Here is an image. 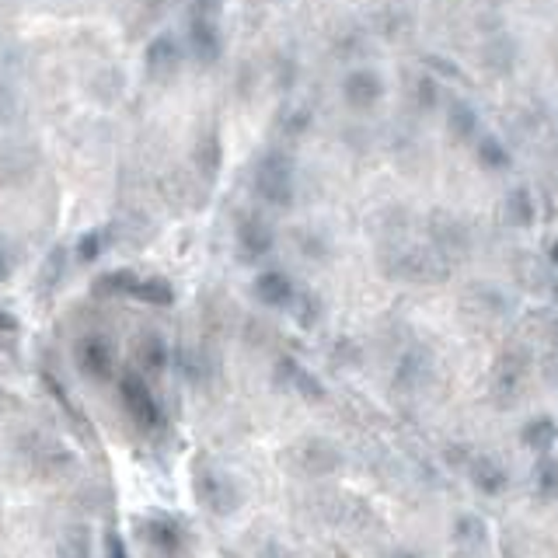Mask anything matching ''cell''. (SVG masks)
I'll use <instances>...</instances> for the list:
<instances>
[{"label": "cell", "mask_w": 558, "mask_h": 558, "mask_svg": "<svg viewBox=\"0 0 558 558\" xmlns=\"http://www.w3.org/2000/svg\"><path fill=\"white\" fill-rule=\"evenodd\" d=\"M196 496H200L202 506H206L210 513H217V517H227V513H234L241 506L238 485L227 479V475H220V471H200V479H196Z\"/></svg>", "instance_id": "1"}, {"label": "cell", "mask_w": 558, "mask_h": 558, "mask_svg": "<svg viewBox=\"0 0 558 558\" xmlns=\"http://www.w3.org/2000/svg\"><path fill=\"white\" fill-rule=\"evenodd\" d=\"M119 391H122V405H126V412L137 418L143 429H154V426L160 422V412H158L154 395L147 391V384L137 377H122Z\"/></svg>", "instance_id": "2"}, {"label": "cell", "mask_w": 558, "mask_h": 558, "mask_svg": "<svg viewBox=\"0 0 558 558\" xmlns=\"http://www.w3.org/2000/svg\"><path fill=\"white\" fill-rule=\"evenodd\" d=\"M78 363L88 377H108L112 374V346L101 336H84L78 342Z\"/></svg>", "instance_id": "3"}, {"label": "cell", "mask_w": 558, "mask_h": 558, "mask_svg": "<svg viewBox=\"0 0 558 558\" xmlns=\"http://www.w3.org/2000/svg\"><path fill=\"white\" fill-rule=\"evenodd\" d=\"M468 475H471V485L479 489L481 496H499V492L510 485V475H506V468H502L496 458H489V454H481V458L471 460Z\"/></svg>", "instance_id": "4"}, {"label": "cell", "mask_w": 558, "mask_h": 558, "mask_svg": "<svg viewBox=\"0 0 558 558\" xmlns=\"http://www.w3.org/2000/svg\"><path fill=\"white\" fill-rule=\"evenodd\" d=\"M143 538L150 541L158 552H164V555H179V548H181L179 523H175V520H168V517L143 520Z\"/></svg>", "instance_id": "5"}, {"label": "cell", "mask_w": 558, "mask_h": 558, "mask_svg": "<svg viewBox=\"0 0 558 558\" xmlns=\"http://www.w3.org/2000/svg\"><path fill=\"white\" fill-rule=\"evenodd\" d=\"M450 538H454V544L464 548V552H479V548H485V541H489V527H485V520L475 517V513H460V517L454 520V527H450Z\"/></svg>", "instance_id": "6"}, {"label": "cell", "mask_w": 558, "mask_h": 558, "mask_svg": "<svg viewBox=\"0 0 558 558\" xmlns=\"http://www.w3.org/2000/svg\"><path fill=\"white\" fill-rule=\"evenodd\" d=\"M534 492L544 502H555L558 499V460L552 458L538 460V468H534Z\"/></svg>", "instance_id": "7"}, {"label": "cell", "mask_w": 558, "mask_h": 558, "mask_svg": "<svg viewBox=\"0 0 558 558\" xmlns=\"http://www.w3.org/2000/svg\"><path fill=\"white\" fill-rule=\"evenodd\" d=\"M300 460H304V468H307L311 475H328V471L339 468V458H336L325 443H307V450L300 454Z\"/></svg>", "instance_id": "8"}, {"label": "cell", "mask_w": 558, "mask_h": 558, "mask_svg": "<svg viewBox=\"0 0 558 558\" xmlns=\"http://www.w3.org/2000/svg\"><path fill=\"white\" fill-rule=\"evenodd\" d=\"M60 558H91V534H88V527H70L63 534Z\"/></svg>", "instance_id": "9"}, {"label": "cell", "mask_w": 558, "mask_h": 558, "mask_svg": "<svg viewBox=\"0 0 558 558\" xmlns=\"http://www.w3.org/2000/svg\"><path fill=\"white\" fill-rule=\"evenodd\" d=\"M552 439H555V426H552V418H534L527 429H523V443L531 447V450H548L552 447Z\"/></svg>", "instance_id": "10"}, {"label": "cell", "mask_w": 558, "mask_h": 558, "mask_svg": "<svg viewBox=\"0 0 558 558\" xmlns=\"http://www.w3.org/2000/svg\"><path fill=\"white\" fill-rule=\"evenodd\" d=\"M105 558H129V552H126V541H122L116 531H108V534H105Z\"/></svg>", "instance_id": "11"}, {"label": "cell", "mask_w": 558, "mask_h": 558, "mask_svg": "<svg viewBox=\"0 0 558 558\" xmlns=\"http://www.w3.org/2000/svg\"><path fill=\"white\" fill-rule=\"evenodd\" d=\"M101 252V244H98V234H88V238H80L78 241V259L80 262H91L95 255Z\"/></svg>", "instance_id": "12"}, {"label": "cell", "mask_w": 558, "mask_h": 558, "mask_svg": "<svg viewBox=\"0 0 558 558\" xmlns=\"http://www.w3.org/2000/svg\"><path fill=\"white\" fill-rule=\"evenodd\" d=\"M140 356H143V363H150V370H158L160 367V342L150 339L140 346Z\"/></svg>", "instance_id": "13"}, {"label": "cell", "mask_w": 558, "mask_h": 558, "mask_svg": "<svg viewBox=\"0 0 558 558\" xmlns=\"http://www.w3.org/2000/svg\"><path fill=\"white\" fill-rule=\"evenodd\" d=\"M7 273H11V255H7L4 238H0V279H7Z\"/></svg>", "instance_id": "14"}, {"label": "cell", "mask_w": 558, "mask_h": 558, "mask_svg": "<svg viewBox=\"0 0 558 558\" xmlns=\"http://www.w3.org/2000/svg\"><path fill=\"white\" fill-rule=\"evenodd\" d=\"M15 328H18V321L11 318L7 311H0V332H15Z\"/></svg>", "instance_id": "15"}, {"label": "cell", "mask_w": 558, "mask_h": 558, "mask_svg": "<svg viewBox=\"0 0 558 558\" xmlns=\"http://www.w3.org/2000/svg\"><path fill=\"white\" fill-rule=\"evenodd\" d=\"M391 558H422L416 552H408V548H398V552H391Z\"/></svg>", "instance_id": "16"}]
</instances>
